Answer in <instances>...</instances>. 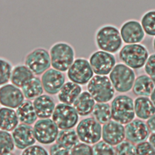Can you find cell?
Returning <instances> with one entry per match:
<instances>
[{
	"instance_id": "cell-1",
	"label": "cell",
	"mask_w": 155,
	"mask_h": 155,
	"mask_svg": "<svg viewBox=\"0 0 155 155\" xmlns=\"http://www.w3.org/2000/svg\"><path fill=\"white\" fill-rule=\"evenodd\" d=\"M94 40L98 50L112 54L118 53L124 43L119 29L110 24H104L98 27L94 33Z\"/></svg>"
},
{
	"instance_id": "cell-2",
	"label": "cell",
	"mask_w": 155,
	"mask_h": 155,
	"mask_svg": "<svg viewBox=\"0 0 155 155\" xmlns=\"http://www.w3.org/2000/svg\"><path fill=\"white\" fill-rule=\"evenodd\" d=\"M49 53L51 67L65 72L76 59V51L74 47L65 41H58L50 47Z\"/></svg>"
},
{
	"instance_id": "cell-3",
	"label": "cell",
	"mask_w": 155,
	"mask_h": 155,
	"mask_svg": "<svg viewBox=\"0 0 155 155\" xmlns=\"http://www.w3.org/2000/svg\"><path fill=\"white\" fill-rule=\"evenodd\" d=\"M118 53L121 62L133 70L143 68L150 56L147 48L140 43L125 44Z\"/></svg>"
},
{
	"instance_id": "cell-4",
	"label": "cell",
	"mask_w": 155,
	"mask_h": 155,
	"mask_svg": "<svg viewBox=\"0 0 155 155\" xmlns=\"http://www.w3.org/2000/svg\"><path fill=\"white\" fill-rule=\"evenodd\" d=\"M87 91L96 102H108L113 100L115 90L107 76L94 75L87 84Z\"/></svg>"
},
{
	"instance_id": "cell-5",
	"label": "cell",
	"mask_w": 155,
	"mask_h": 155,
	"mask_svg": "<svg viewBox=\"0 0 155 155\" xmlns=\"http://www.w3.org/2000/svg\"><path fill=\"white\" fill-rule=\"evenodd\" d=\"M111 118L126 125L135 117L134 101L128 95L119 94L114 97L111 104Z\"/></svg>"
},
{
	"instance_id": "cell-6",
	"label": "cell",
	"mask_w": 155,
	"mask_h": 155,
	"mask_svg": "<svg viewBox=\"0 0 155 155\" xmlns=\"http://www.w3.org/2000/svg\"><path fill=\"white\" fill-rule=\"evenodd\" d=\"M136 78L134 70L122 62L116 64L109 74V78L115 91L120 93L132 90Z\"/></svg>"
},
{
	"instance_id": "cell-7",
	"label": "cell",
	"mask_w": 155,
	"mask_h": 155,
	"mask_svg": "<svg viewBox=\"0 0 155 155\" xmlns=\"http://www.w3.org/2000/svg\"><path fill=\"white\" fill-rule=\"evenodd\" d=\"M24 64L35 76L42 75L51 67L49 51L42 47L34 48L25 56Z\"/></svg>"
},
{
	"instance_id": "cell-8",
	"label": "cell",
	"mask_w": 155,
	"mask_h": 155,
	"mask_svg": "<svg viewBox=\"0 0 155 155\" xmlns=\"http://www.w3.org/2000/svg\"><path fill=\"white\" fill-rule=\"evenodd\" d=\"M102 124L93 117H85L77 124L76 131L81 142L94 145L102 138Z\"/></svg>"
},
{
	"instance_id": "cell-9",
	"label": "cell",
	"mask_w": 155,
	"mask_h": 155,
	"mask_svg": "<svg viewBox=\"0 0 155 155\" xmlns=\"http://www.w3.org/2000/svg\"><path fill=\"white\" fill-rule=\"evenodd\" d=\"M79 114L73 106L59 102L56 105L51 116V119L59 129L65 130L73 128L79 122Z\"/></svg>"
},
{
	"instance_id": "cell-10",
	"label": "cell",
	"mask_w": 155,
	"mask_h": 155,
	"mask_svg": "<svg viewBox=\"0 0 155 155\" xmlns=\"http://www.w3.org/2000/svg\"><path fill=\"white\" fill-rule=\"evenodd\" d=\"M66 72L69 81L80 85H87L94 74L88 59L84 57L76 58Z\"/></svg>"
},
{
	"instance_id": "cell-11",
	"label": "cell",
	"mask_w": 155,
	"mask_h": 155,
	"mask_svg": "<svg viewBox=\"0 0 155 155\" xmlns=\"http://www.w3.org/2000/svg\"><path fill=\"white\" fill-rule=\"evenodd\" d=\"M33 128L36 141L42 145L53 144L59 131L56 124L50 118L39 119Z\"/></svg>"
},
{
	"instance_id": "cell-12",
	"label": "cell",
	"mask_w": 155,
	"mask_h": 155,
	"mask_svg": "<svg viewBox=\"0 0 155 155\" xmlns=\"http://www.w3.org/2000/svg\"><path fill=\"white\" fill-rule=\"evenodd\" d=\"M88 61L94 73L96 75L107 76L116 64L114 54L100 50L92 52Z\"/></svg>"
},
{
	"instance_id": "cell-13",
	"label": "cell",
	"mask_w": 155,
	"mask_h": 155,
	"mask_svg": "<svg viewBox=\"0 0 155 155\" xmlns=\"http://www.w3.org/2000/svg\"><path fill=\"white\" fill-rule=\"evenodd\" d=\"M119 31L123 42L126 44L140 43L146 35L140 22L134 19L123 22Z\"/></svg>"
},
{
	"instance_id": "cell-14",
	"label": "cell",
	"mask_w": 155,
	"mask_h": 155,
	"mask_svg": "<svg viewBox=\"0 0 155 155\" xmlns=\"http://www.w3.org/2000/svg\"><path fill=\"white\" fill-rule=\"evenodd\" d=\"M25 100L21 88L12 83L0 87V104L5 107L16 109Z\"/></svg>"
},
{
	"instance_id": "cell-15",
	"label": "cell",
	"mask_w": 155,
	"mask_h": 155,
	"mask_svg": "<svg viewBox=\"0 0 155 155\" xmlns=\"http://www.w3.org/2000/svg\"><path fill=\"white\" fill-rule=\"evenodd\" d=\"M41 82L47 94H57L65 82V74L64 72L50 68L41 75Z\"/></svg>"
},
{
	"instance_id": "cell-16",
	"label": "cell",
	"mask_w": 155,
	"mask_h": 155,
	"mask_svg": "<svg viewBox=\"0 0 155 155\" xmlns=\"http://www.w3.org/2000/svg\"><path fill=\"white\" fill-rule=\"evenodd\" d=\"M126 140L137 144L147 140L150 134V131L143 120L134 119L125 126Z\"/></svg>"
},
{
	"instance_id": "cell-17",
	"label": "cell",
	"mask_w": 155,
	"mask_h": 155,
	"mask_svg": "<svg viewBox=\"0 0 155 155\" xmlns=\"http://www.w3.org/2000/svg\"><path fill=\"white\" fill-rule=\"evenodd\" d=\"M12 135L15 147L19 150H24L35 144L36 140L33 128L30 125L19 124L12 131Z\"/></svg>"
},
{
	"instance_id": "cell-18",
	"label": "cell",
	"mask_w": 155,
	"mask_h": 155,
	"mask_svg": "<svg viewBox=\"0 0 155 155\" xmlns=\"http://www.w3.org/2000/svg\"><path fill=\"white\" fill-rule=\"evenodd\" d=\"M125 138V126L123 124L111 120L103 125L102 139L107 143L114 147L122 142Z\"/></svg>"
},
{
	"instance_id": "cell-19",
	"label": "cell",
	"mask_w": 155,
	"mask_h": 155,
	"mask_svg": "<svg viewBox=\"0 0 155 155\" xmlns=\"http://www.w3.org/2000/svg\"><path fill=\"white\" fill-rule=\"evenodd\" d=\"M33 104L39 119L50 118L56 107L54 99L48 94H42L35 99Z\"/></svg>"
},
{
	"instance_id": "cell-20",
	"label": "cell",
	"mask_w": 155,
	"mask_h": 155,
	"mask_svg": "<svg viewBox=\"0 0 155 155\" xmlns=\"http://www.w3.org/2000/svg\"><path fill=\"white\" fill-rule=\"evenodd\" d=\"M82 91L81 85L68 81L65 82L57 94L58 99L60 102L73 105Z\"/></svg>"
},
{
	"instance_id": "cell-21",
	"label": "cell",
	"mask_w": 155,
	"mask_h": 155,
	"mask_svg": "<svg viewBox=\"0 0 155 155\" xmlns=\"http://www.w3.org/2000/svg\"><path fill=\"white\" fill-rule=\"evenodd\" d=\"M135 115L141 120H148L155 114V105L148 97L138 96L134 101Z\"/></svg>"
},
{
	"instance_id": "cell-22",
	"label": "cell",
	"mask_w": 155,
	"mask_h": 155,
	"mask_svg": "<svg viewBox=\"0 0 155 155\" xmlns=\"http://www.w3.org/2000/svg\"><path fill=\"white\" fill-rule=\"evenodd\" d=\"M35 76L30 69L24 64H18L13 67L10 82L21 88Z\"/></svg>"
},
{
	"instance_id": "cell-23",
	"label": "cell",
	"mask_w": 155,
	"mask_h": 155,
	"mask_svg": "<svg viewBox=\"0 0 155 155\" xmlns=\"http://www.w3.org/2000/svg\"><path fill=\"white\" fill-rule=\"evenodd\" d=\"M96 101L87 91H82L73 104L79 116H87L91 114Z\"/></svg>"
},
{
	"instance_id": "cell-24",
	"label": "cell",
	"mask_w": 155,
	"mask_h": 155,
	"mask_svg": "<svg viewBox=\"0 0 155 155\" xmlns=\"http://www.w3.org/2000/svg\"><path fill=\"white\" fill-rule=\"evenodd\" d=\"M16 112L19 121L22 124L31 125L34 124L38 118L33 102L30 100H24V101L16 109Z\"/></svg>"
},
{
	"instance_id": "cell-25",
	"label": "cell",
	"mask_w": 155,
	"mask_h": 155,
	"mask_svg": "<svg viewBox=\"0 0 155 155\" xmlns=\"http://www.w3.org/2000/svg\"><path fill=\"white\" fill-rule=\"evenodd\" d=\"M154 87V83L147 74H140L136 78L132 91L137 96L148 97Z\"/></svg>"
},
{
	"instance_id": "cell-26",
	"label": "cell",
	"mask_w": 155,
	"mask_h": 155,
	"mask_svg": "<svg viewBox=\"0 0 155 155\" xmlns=\"http://www.w3.org/2000/svg\"><path fill=\"white\" fill-rule=\"evenodd\" d=\"M19 124L16 112L13 108L0 107V127L1 130L12 131Z\"/></svg>"
},
{
	"instance_id": "cell-27",
	"label": "cell",
	"mask_w": 155,
	"mask_h": 155,
	"mask_svg": "<svg viewBox=\"0 0 155 155\" xmlns=\"http://www.w3.org/2000/svg\"><path fill=\"white\" fill-rule=\"evenodd\" d=\"M21 90L25 98L30 101H33L38 96L44 94V91L41 79L38 76H35L27 82L21 88Z\"/></svg>"
},
{
	"instance_id": "cell-28",
	"label": "cell",
	"mask_w": 155,
	"mask_h": 155,
	"mask_svg": "<svg viewBox=\"0 0 155 155\" xmlns=\"http://www.w3.org/2000/svg\"><path fill=\"white\" fill-rule=\"evenodd\" d=\"M56 142L71 150L79 142L76 130L73 128L61 130L58 134Z\"/></svg>"
},
{
	"instance_id": "cell-29",
	"label": "cell",
	"mask_w": 155,
	"mask_h": 155,
	"mask_svg": "<svg viewBox=\"0 0 155 155\" xmlns=\"http://www.w3.org/2000/svg\"><path fill=\"white\" fill-rule=\"evenodd\" d=\"M92 116L101 124H105L111 120V105L108 102H97L92 111Z\"/></svg>"
},
{
	"instance_id": "cell-30",
	"label": "cell",
	"mask_w": 155,
	"mask_h": 155,
	"mask_svg": "<svg viewBox=\"0 0 155 155\" xmlns=\"http://www.w3.org/2000/svg\"><path fill=\"white\" fill-rule=\"evenodd\" d=\"M140 24L145 33L149 36H155V9L146 11L141 16Z\"/></svg>"
},
{
	"instance_id": "cell-31",
	"label": "cell",
	"mask_w": 155,
	"mask_h": 155,
	"mask_svg": "<svg viewBox=\"0 0 155 155\" xmlns=\"http://www.w3.org/2000/svg\"><path fill=\"white\" fill-rule=\"evenodd\" d=\"M15 148L12 134L0 129V155L13 152Z\"/></svg>"
},
{
	"instance_id": "cell-32",
	"label": "cell",
	"mask_w": 155,
	"mask_h": 155,
	"mask_svg": "<svg viewBox=\"0 0 155 155\" xmlns=\"http://www.w3.org/2000/svg\"><path fill=\"white\" fill-rule=\"evenodd\" d=\"M13 67L8 59L0 56V87L10 82Z\"/></svg>"
},
{
	"instance_id": "cell-33",
	"label": "cell",
	"mask_w": 155,
	"mask_h": 155,
	"mask_svg": "<svg viewBox=\"0 0 155 155\" xmlns=\"http://www.w3.org/2000/svg\"><path fill=\"white\" fill-rule=\"evenodd\" d=\"M114 150L116 155H137L135 144L127 140H124L116 145Z\"/></svg>"
},
{
	"instance_id": "cell-34",
	"label": "cell",
	"mask_w": 155,
	"mask_h": 155,
	"mask_svg": "<svg viewBox=\"0 0 155 155\" xmlns=\"http://www.w3.org/2000/svg\"><path fill=\"white\" fill-rule=\"evenodd\" d=\"M92 148L93 155H116L114 147L103 140L94 144Z\"/></svg>"
},
{
	"instance_id": "cell-35",
	"label": "cell",
	"mask_w": 155,
	"mask_h": 155,
	"mask_svg": "<svg viewBox=\"0 0 155 155\" xmlns=\"http://www.w3.org/2000/svg\"><path fill=\"white\" fill-rule=\"evenodd\" d=\"M70 155H93L92 147L81 142H79L71 149Z\"/></svg>"
},
{
	"instance_id": "cell-36",
	"label": "cell",
	"mask_w": 155,
	"mask_h": 155,
	"mask_svg": "<svg viewBox=\"0 0 155 155\" xmlns=\"http://www.w3.org/2000/svg\"><path fill=\"white\" fill-rule=\"evenodd\" d=\"M143 67L146 74L152 79L155 84V53L149 56Z\"/></svg>"
},
{
	"instance_id": "cell-37",
	"label": "cell",
	"mask_w": 155,
	"mask_h": 155,
	"mask_svg": "<svg viewBox=\"0 0 155 155\" xmlns=\"http://www.w3.org/2000/svg\"><path fill=\"white\" fill-rule=\"evenodd\" d=\"M136 147L137 155H155V150L148 141L140 142Z\"/></svg>"
},
{
	"instance_id": "cell-38",
	"label": "cell",
	"mask_w": 155,
	"mask_h": 155,
	"mask_svg": "<svg viewBox=\"0 0 155 155\" xmlns=\"http://www.w3.org/2000/svg\"><path fill=\"white\" fill-rule=\"evenodd\" d=\"M21 155H50V154L44 147L33 145L23 150Z\"/></svg>"
},
{
	"instance_id": "cell-39",
	"label": "cell",
	"mask_w": 155,
	"mask_h": 155,
	"mask_svg": "<svg viewBox=\"0 0 155 155\" xmlns=\"http://www.w3.org/2000/svg\"><path fill=\"white\" fill-rule=\"evenodd\" d=\"M70 149L58 143H53L49 150L50 155H70Z\"/></svg>"
},
{
	"instance_id": "cell-40",
	"label": "cell",
	"mask_w": 155,
	"mask_h": 155,
	"mask_svg": "<svg viewBox=\"0 0 155 155\" xmlns=\"http://www.w3.org/2000/svg\"><path fill=\"white\" fill-rule=\"evenodd\" d=\"M146 123L150 132L155 133V114L150 117Z\"/></svg>"
},
{
	"instance_id": "cell-41",
	"label": "cell",
	"mask_w": 155,
	"mask_h": 155,
	"mask_svg": "<svg viewBox=\"0 0 155 155\" xmlns=\"http://www.w3.org/2000/svg\"><path fill=\"white\" fill-rule=\"evenodd\" d=\"M148 142L155 150V133H151L148 137Z\"/></svg>"
},
{
	"instance_id": "cell-42",
	"label": "cell",
	"mask_w": 155,
	"mask_h": 155,
	"mask_svg": "<svg viewBox=\"0 0 155 155\" xmlns=\"http://www.w3.org/2000/svg\"><path fill=\"white\" fill-rule=\"evenodd\" d=\"M150 96V99L151 100V101L153 102V103L154 104V105H155V87L154 88V90H153Z\"/></svg>"
},
{
	"instance_id": "cell-43",
	"label": "cell",
	"mask_w": 155,
	"mask_h": 155,
	"mask_svg": "<svg viewBox=\"0 0 155 155\" xmlns=\"http://www.w3.org/2000/svg\"><path fill=\"white\" fill-rule=\"evenodd\" d=\"M152 45H153V48L154 50V51H155V36L154 37L153 41H152Z\"/></svg>"
},
{
	"instance_id": "cell-44",
	"label": "cell",
	"mask_w": 155,
	"mask_h": 155,
	"mask_svg": "<svg viewBox=\"0 0 155 155\" xmlns=\"http://www.w3.org/2000/svg\"><path fill=\"white\" fill-rule=\"evenodd\" d=\"M3 155H15V154L12 152V153H7V154H3Z\"/></svg>"
},
{
	"instance_id": "cell-45",
	"label": "cell",
	"mask_w": 155,
	"mask_h": 155,
	"mask_svg": "<svg viewBox=\"0 0 155 155\" xmlns=\"http://www.w3.org/2000/svg\"><path fill=\"white\" fill-rule=\"evenodd\" d=\"M0 129H1V127H0Z\"/></svg>"
}]
</instances>
